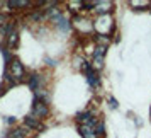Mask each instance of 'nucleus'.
I'll return each mask as SVG.
<instances>
[{
  "instance_id": "f257e3e1",
  "label": "nucleus",
  "mask_w": 151,
  "mask_h": 138,
  "mask_svg": "<svg viewBox=\"0 0 151 138\" xmlns=\"http://www.w3.org/2000/svg\"><path fill=\"white\" fill-rule=\"evenodd\" d=\"M93 28L100 33V34H105V33H109L110 28H112V19H110V15H100L97 22L93 24Z\"/></svg>"
},
{
  "instance_id": "f03ea898",
  "label": "nucleus",
  "mask_w": 151,
  "mask_h": 138,
  "mask_svg": "<svg viewBox=\"0 0 151 138\" xmlns=\"http://www.w3.org/2000/svg\"><path fill=\"white\" fill-rule=\"evenodd\" d=\"M48 113H49L48 104L36 99V101H34V106H32V113H31V114H32L34 118H37V119H41V118H46V116H48Z\"/></svg>"
},
{
  "instance_id": "7ed1b4c3",
  "label": "nucleus",
  "mask_w": 151,
  "mask_h": 138,
  "mask_svg": "<svg viewBox=\"0 0 151 138\" xmlns=\"http://www.w3.org/2000/svg\"><path fill=\"white\" fill-rule=\"evenodd\" d=\"M10 78H12V82H19V80H22V77H24V68H22L21 62H17V60H14V62L10 63Z\"/></svg>"
},
{
  "instance_id": "20e7f679",
  "label": "nucleus",
  "mask_w": 151,
  "mask_h": 138,
  "mask_svg": "<svg viewBox=\"0 0 151 138\" xmlns=\"http://www.w3.org/2000/svg\"><path fill=\"white\" fill-rule=\"evenodd\" d=\"M95 119H92L90 123H85L80 126V133H82L83 138H97V133H95Z\"/></svg>"
},
{
  "instance_id": "39448f33",
  "label": "nucleus",
  "mask_w": 151,
  "mask_h": 138,
  "mask_svg": "<svg viewBox=\"0 0 151 138\" xmlns=\"http://www.w3.org/2000/svg\"><path fill=\"white\" fill-rule=\"evenodd\" d=\"M104 53H105V48L104 46H99V48L93 51V63H92V67L95 70H100L104 65Z\"/></svg>"
},
{
  "instance_id": "423d86ee",
  "label": "nucleus",
  "mask_w": 151,
  "mask_h": 138,
  "mask_svg": "<svg viewBox=\"0 0 151 138\" xmlns=\"http://www.w3.org/2000/svg\"><path fill=\"white\" fill-rule=\"evenodd\" d=\"M93 10H97V12H100L102 15H107V12L110 10V7H112V4L110 2H95V5H93Z\"/></svg>"
},
{
  "instance_id": "0eeeda50",
  "label": "nucleus",
  "mask_w": 151,
  "mask_h": 138,
  "mask_svg": "<svg viewBox=\"0 0 151 138\" xmlns=\"http://www.w3.org/2000/svg\"><path fill=\"white\" fill-rule=\"evenodd\" d=\"M76 28L83 31V33H90V31H93V22L82 19V21H76Z\"/></svg>"
},
{
  "instance_id": "6e6552de",
  "label": "nucleus",
  "mask_w": 151,
  "mask_h": 138,
  "mask_svg": "<svg viewBox=\"0 0 151 138\" xmlns=\"http://www.w3.org/2000/svg\"><path fill=\"white\" fill-rule=\"evenodd\" d=\"M26 126H27V128H32V130H39V128H41V123H39L37 118H34L32 114H29V116L26 118Z\"/></svg>"
},
{
  "instance_id": "1a4fd4ad",
  "label": "nucleus",
  "mask_w": 151,
  "mask_h": 138,
  "mask_svg": "<svg viewBox=\"0 0 151 138\" xmlns=\"http://www.w3.org/2000/svg\"><path fill=\"white\" fill-rule=\"evenodd\" d=\"M17 41H19V36H17V33H9L7 34V44H9V48H14L15 44H17Z\"/></svg>"
},
{
  "instance_id": "9d476101",
  "label": "nucleus",
  "mask_w": 151,
  "mask_h": 138,
  "mask_svg": "<svg viewBox=\"0 0 151 138\" xmlns=\"http://www.w3.org/2000/svg\"><path fill=\"white\" fill-rule=\"evenodd\" d=\"M7 5L12 9H21V7H27L29 2H7Z\"/></svg>"
},
{
  "instance_id": "9b49d317",
  "label": "nucleus",
  "mask_w": 151,
  "mask_h": 138,
  "mask_svg": "<svg viewBox=\"0 0 151 138\" xmlns=\"http://www.w3.org/2000/svg\"><path fill=\"white\" fill-rule=\"evenodd\" d=\"M10 138H26V131L24 130H15V131H12Z\"/></svg>"
},
{
  "instance_id": "f8f14e48",
  "label": "nucleus",
  "mask_w": 151,
  "mask_h": 138,
  "mask_svg": "<svg viewBox=\"0 0 151 138\" xmlns=\"http://www.w3.org/2000/svg\"><path fill=\"white\" fill-rule=\"evenodd\" d=\"M88 82L92 84V85H99V78H97V75H93L90 70H88Z\"/></svg>"
},
{
  "instance_id": "ddd939ff",
  "label": "nucleus",
  "mask_w": 151,
  "mask_h": 138,
  "mask_svg": "<svg viewBox=\"0 0 151 138\" xmlns=\"http://www.w3.org/2000/svg\"><path fill=\"white\" fill-rule=\"evenodd\" d=\"M131 5L132 7H148L150 4L148 2H131Z\"/></svg>"
},
{
  "instance_id": "4468645a",
  "label": "nucleus",
  "mask_w": 151,
  "mask_h": 138,
  "mask_svg": "<svg viewBox=\"0 0 151 138\" xmlns=\"http://www.w3.org/2000/svg\"><path fill=\"white\" fill-rule=\"evenodd\" d=\"M97 41H99V43H102V44H107V41H109V39H107V38H105V36L99 34V38H97Z\"/></svg>"
},
{
  "instance_id": "2eb2a0df",
  "label": "nucleus",
  "mask_w": 151,
  "mask_h": 138,
  "mask_svg": "<svg viewBox=\"0 0 151 138\" xmlns=\"http://www.w3.org/2000/svg\"><path fill=\"white\" fill-rule=\"evenodd\" d=\"M4 21H5V17H4V15H0V26L4 24Z\"/></svg>"
}]
</instances>
